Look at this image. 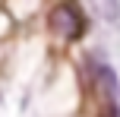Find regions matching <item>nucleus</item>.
<instances>
[{"mask_svg":"<svg viewBox=\"0 0 120 117\" xmlns=\"http://www.w3.org/2000/svg\"><path fill=\"white\" fill-rule=\"evenodd\" d=\"M48 25H51V32H54L57 38L76 41V38L85 35V13L79 10L76 3H57V6H51V13H48Z\"/></svg>","mask_w":120,"mask_h":117,"instance_id":"nucleus-1","label":"nucleus"}]
</instances>
